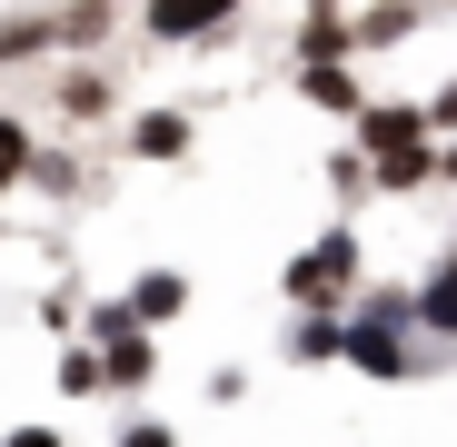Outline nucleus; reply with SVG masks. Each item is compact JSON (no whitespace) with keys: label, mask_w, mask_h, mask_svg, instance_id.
Wrapping results in <instances>:
<instances>
[{"label":"nucleus","mask_w":457,"mask_h":447,"mask_svg":"<svg viewBox=\"0 0 457 447\" xmlns=\"http://www.w3.org/2000/svg\"><path fill=\"white\" fill-rule=\"evenodd\" d=\"M239 0H149V30L160 40H189V30H219Z\"/></svg>","instance_id":"f03ea898"},{"label":"nucleus","mask_w":457,"mask_h":447,"mask_svg":"<svg viewBox=\"0 0 457 447\" xmlns=\"http://www.w3.org/2000/svg\"><path fill=\"white\" fill-rule=\"evenodd\" d=\"M179 309V278H139V298H129V319H170Z\"/></svg>","instance_id":"6e6552de"},{"label":"nucleus","mask_w":457,"mask_h":447,"mask_svg":"<svg viewBox=\"0 0 457 447\" xmlns=\"http://www.w3.org/2000/svg\"><path fill=\"white\" fill-rule=\"evenodd\" d=\"M348 269H358V239H328V249H309V259L288 269V288H298V298H328Z\"/></svg>","instance_id":"f257e3e1"},{"label":"nucleus","mask_w":457,"mask_h":447,"mask_svg":"<svg viewBox=\"0 0 457 447\" xmlns=\"http://www.w3.org/2000/svg\"><path fill=\"white\" fill-rule=\"evenodd\" d=\"M309 100H328V110H358V90H348V70H328V60L309 70Z\"/></svg>","instance_id":"1a4fd4ad"},{"label":"nucleus","mask_w":457,"mask_h":447,"mask_svg":"<svg viewBox=\"0 0 457 447\" xmlns=\"http://www.w3.org/2000/svg\"><path fill=\"white\" fill-rule=\"evenodd\" d=\"M50 30H70V21H0V60H11V50H40Z\"/></svg>","instance_id":"9d476101"},{"label":"nucleus","mask_w":457,"mask_h":447,"mask_svg":"<svg viewBox=\"0 0 457 447\" xmlns=\"http://www.w3.org/2000/svg\"><path fill=\"white\" fill-rule=\"evenodd\" d=\"M120 447H170V427H129V437H120Z\"/></svg>","instance_id":"9b49d317"},{"label":"nucleus","mask_w":457,"mask_h":447,"mask_svg":"<svg viewBox=\"0 0 457 447\" xmlns=\"http://www.w3.org/2000/svg\"><path fill=\"white\" fill-rule=\"evenodd\" d=\"M139 149H149V160H179V149H189V120H170V110L139 120Z\"/></svg>","instance_id":"423d86ee"},{"label":"nucleus","mask_w":457,"mask_h":447,"mask_svg":"<svg viewBox=\"0 0 457 447\" xmlns=\"http://www.w3.org/2000/svg\"><path fill=\"white\" fill-rule=\"evenodd\" d=\"M21 170H30V129H21V120H0V189H11Z\"/></svg>","instance_id":"0eeeda50"},{"label":"nucleus","mask_w":457,"mask_h":447,"mask_svg":"<svg viewBox=\"0 0 457 447\" xmlns=\"http://www.w3.org/2000/svg\"><path fill=\"white\" fill-rule=\"evenodd\" d=\"M11 447H60V437L50 427H11Z\"/></svg>","instance_id":"f8f14e48"},{"label":"nucleus","mask_w":457,"mask_h":447,"mask_svg":"<svg viewBox=\"0 0 457 447\" xmlns=\"http://www.w3.org/2000/svg\"><path fill=\"white\" fill-rule=\"evenodd\" d=\"M368 149L378 160H408L418 149V110H368Z\"/></svg>","instance_id":"20e7f679"},{"label":"nucleus","mask_w":457,"mask_h":447,"mask_svg":"<svg viewBox=\"0 0 457 447\" xmlns=\"http://www.w3.org/2000/svg\"><path fill=\"white\" fill-rule=\"evenodd\" d=\"M418 319H428V328H447V338H457V269H437V278H428V288H418Z\"/></svg>","instance_id":"39448f33"},{"label":"nucleus","mask_w":457,"mask_h":447,"mask_svg":"<svg viewBox=\"0 0 457 447\" xmlns=\"http://www.w3.org/2000/svg\"><path fill=\"white\" fill-rule=\"evenodd\" d=\"M120 319H129V309H110V319H100V328H110V378H120V388H139V378H149V338H129Z\"/></svg>","instance_id":"7ed1b4c3"}]
</instances>
